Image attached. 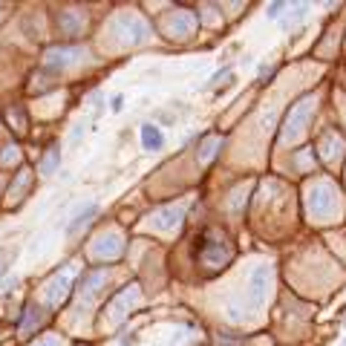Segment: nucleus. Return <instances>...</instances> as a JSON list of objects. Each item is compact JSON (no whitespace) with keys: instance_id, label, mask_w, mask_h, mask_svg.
<instances>
[{"instance_id":"obj_1","label":"nucleus","mask_w":346,"mask_h":346,"mask_svg":"<svg viewBox=\"0 0 346 346\" xmlns=\"http://www.w3.org/2000/svg\"><path fill=\"white\" fill-rule=\"evenodd\" d=\"M268 265H257L251 274V291H248V297H251V306L254 309H260L263 306V300H265V283H268Z\"/></svg>"},{"instance_id":"obj_2","label":"nucleus","mask_w":346,"mask_h":346,"mask_svg":"<svg viewBox=\"0 0 346 346\" xmlns=\"http://www.w3.org/2000/svg\"><path fill=\"white\" fill-rule=\"evenodd\" d=\"M142 147L150 150V153H156V150L164 147V136H162V130H159L156 124H150V122L142 124Z\"/></svg>"},{"instance_id":"obj_3","label":"nucleus","mask_w":346,"mask_h":346,"mask_svg":"<svg viewBox=\"0 0 346 346\" xmlns=\"http://www.w3.org/2000/svg\"><path fill=\"white\" fill-rule=\"evenodd\" d=\"M95 214H98V205H95V202H90V205H84V211H78V214L72 217V222L66 225V234H78V231H81V228H84L87 222L93 220Z\"/></svg>"},{"instance_id":"obj_4","label":"nucleus","mask_w":346,"mask_h":346,"mask_svg":"<svg viewBox=\"0 0 346 346\" xmlns=\"http://www.w3.org/2000/svg\"><path fill=\"white\" fill-rule=\"evenodd\" d=\"M285 9V3H271V6H268V18H271V20H274V18H280V12H283Z\"/></svg>"},{"instance_id":"obj_5","label":"nucleus","mask_w":346,"mask_h":346,"mask_svg":"<svg viewBox=\"0 0 346 346\" xmlns=\"http://www.w3.org/2000/svg\"><path fill=\"white\" fill-rule=\"evenodd\" d=\"M58 150H55V147H52V153H49V156H46V162H43V170H52V164H55V162H58Z\"/></svg>"},{"instance_id":"obj_6","label":"nucleus","mask_w":346,"mask_h":346,"mask_svg":"<svg viewBox=\"0 0 346 346\" xmlns=\"http://www.w3.org/2000/svg\"><path fill=\"white\" fill-rule=\"evenodd\" d=\"M113 113H122V107H124V95H113Z\"/></svg>"},{"instance_id":"obj_7","label":"nucleus","mask_w":346,"mask_h":346,"mask_svg":"<svg viewBox=\"0 0 346 346\" xmlns=\"http://www.w3.org/2000/svg\"><path fill=\"white\" fill-rule=\"evenodd\" d=\"M344 346H346V341H344Z\"/></svg>"}]
</instances>
